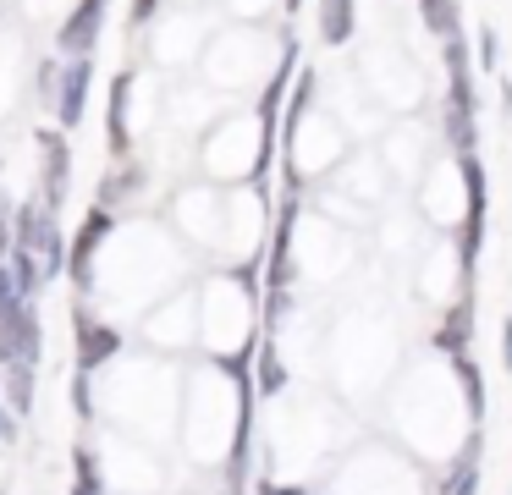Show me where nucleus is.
I'll return each instance as SVG.
<instances>
[{
	"instance_id": "nucleus-11",
	"label": "nucleus",
	"mask_w": 512,
	"mask_h": 495,
	"mask_svg": "<svg viewBox=\"0 0 512 495\" xmlns=\"http://www.w3.org/2000/svg\"><path fill=\"white\" fill-rule=\"evenodd\" d=\"M468 336H474V297H463V303H457L452 314H446V325H441V336H435V341H441V347L457 358Z\"/></svg>"
},
{
	"instance_id": "nucleus-1",
	"label": "nucleus",
	"mask_w": 512,
	"mask_h": 495,
	"mask_svg": "<svg viewBox=\"0 0 512 495\" xmlns=\"http://www.w3.org/2000/svg\"><path fill=\"white\" fill-rule=\"evenodd\" d=\"M12 248L34 253V264H39V275H45V281H56V275L67 270V237L56 231V209H45L39 198H34V204L17 209Z\"/></svg>"
},
{
	"instance_id": "nucleus-12",
	"label": "nucleus",
	"mask_w": 512,
	"mask_h": 495,
	"mask_svg": "<svg viewBox=\"0 0 512 495\" xmlns=\"http://www.w3.org/2000/svg\"><path fill=\"white\" fill-rule=\"evenodd\" d=\"M452 369H457V385H463V396H468V418H485V380H479V363L468 358V352H457L452 358Z\"/></svg>"
},
{
	"instance_id": "nucleus-15",
	"label": "nucleus",
	"mask_w": 512,
	"mask_h": 495,
	"mask_svg": "<svg viewBox=\"0 0 512 495\" xmlns=\"http://www.w3.org/2000/svg\"><path fill=\"white\" fill-rule=\"evenodd\" d=\"M127 88H133V77H116L111 83V143H116V154L127 149Z\"/></svg>"
},
{
	"instance_id": "nucleus-10",
	"label": "nucleus",
	"mask_w": 512,
	"mask_h": 495,
	"mask_svg": "<svg viewBox=\"0 0 512 495\" xmlns=\"http://www.w3.org/2000/svg\"><path fill=\"white\" fill-rule=\"evenodd\" d=\"M479 490V429L468 435V451L452 462V479H446V495H474Z\"/></svg>"
},
{
	"instance_id": "nucleus-18",
	"label": "nucleus",
	"mask_w": 512,
	"mask_h": 495,
	"mask_svg": "<svg viewBox=\"0 0 512 495\" xmlns=\"http://www.w3.org/2000/svg\"><path fill=\"white\" fill-rule=\"evenodd\" d=\"M6 391H12V413L23 418L34 407V369H6Z\"/></svg>"
},
{
	"instance_id": "nucleus-20",
	"label": "nucleus",
	"mask_w": 512,
	"mask_h": 495,
	"mask_svg": "<svg viewBox=\"0 0 512 495\" xmlns=\"http://www.w3.org/2000/svg\"><path fill=\"white\" fill-rule=\"evenodd\" d=\"M17 303H23V297H17V292H12V275L0 270V319L12 314V308H17Z\"/></svg>"
},
{
	"instance_id": "nucleus-19",
	"label": "nucleus",
	"mask_w": 512,
	"mask_h": 495,
	"mask_svg": "<svg viewBox=\"0 0 512 495\" xmlns=\"http://www.w3.org/2000/svg\"><path fill=\"white\" fill-rule=\"evenodd\" d=\"M479 66H485V72H496V66H501V39H496V28H479Z\"/></svg>"
},
{
	"instance_id": "nucleus-3",
	"label": "nucleus",
	"mask_w": 512,
	"mask_h": 495,
	"mask_svg": "<svg viewBox=\"0 0 512 495\" xmlns=\"http://www.w3.org/2000/svg\"><path fill=\"white\" fill-rule=\"evenodd\" d=\"M457 171H463V187H468V215L457 226V253L474 270L479 248H485V165H479V154H457Z\"/></svg>"
},
{
	"instance_id": "nucleus-21",
	"label": "nucleus",
	"mask_w": 512,
	"mask_h": 495,
	"mask_svg": "<svg viewBox=\"0 0 512 495\" xmlns=\"http://www.w3.org/2000/svg\"><path fill=\"white\" fill-rule=\"evenodd\" d=\"M12 440H17V418L0 407V446H12Z\"/></svg>"
},
{
	"instance_id": "nucleus-22",
	"label": "nucleus",
	"mask_w": 512,
	"mask_h": 495,
	"mask_svg": "<svg viewBox=\"0 0 512 495\" xmlns=\"http://www.w3.org/2000/svg\"><path fill=\"white\" fill-rule=\"evenodd\" d=\"M149 17H155V0H133V28H138V22H149Z\"/></svg>"
},
{
	"instance_id": "nucleus-4",
	"label": "nucleus",
	"mask_w": 512,
	"mask_h": 495,
	"mask_svg": "<svg viewBox=\"0 0 512 495\" xmlns=\"http://www.w3.org/2000/svg\"><path fill=\"white\" fill-rule=\"evenodd\" d=\"M105 237H111V209H89L78 237H72V253H67V270H72V281H78V292L94 286V253H100Z\"/></svg>"
},
{
	"instance_id": "nucleus-7",
	"label": "nucleus",
	"mask_w": 512,
	"mask_h": 495,
	"mask_svg": "<svg viewBox=\"0 0 512 495\" xmlns=\"http://www.w3.org/2000/svg\"><path fill=\"white\" fill-rule=\"evenodd\" d=\"M100 28H105V0H78V11L61 22L56 39H61V50H67V55H89L94 39H100Z\"/></svg>"
},
{
	"instance_id": "nucleus-5",
	"label": "nucleus",
	"mask_w": 512,
	"mask_h": 495,
	"mask_svg": "<svg viewBox=\"0 0 512 495\" xmlns=\"http://www.w3.org/2000/svg\"><path fill=\"white\" fill-rule=\"evenodd\" d=\"M89 55H78V61H67L61 66V83H56V99H50V105H56V121L61 127H78L83 121V105H89Z\"/></svg>"
},
{
	"instance_id": "nucleus-14",
	"label": "nucleus",
	"mask_w": 512,
	"mask_h": 495,
	"mask_svg": "<svg viewBox=\"0 0 512 495\" xmlns=\"http://www.w3.org/2000/svg\"><path fill=\"white\" fill-rule=\"evenodd\" d=\"M309 99H314V72H298V88H292V99H287V110H281V138H298V121H303V110H309Z\"/></svg>"
},
{
	"instance_id": "nucleus-8",
	"label": "nucleus",
	"mask_w": 512,
	"mask_h": 495,
	"mask_svg": "<svg viewBox=\"0 0 512 495\" xmlns=\"http://www.w3.org/2000/svg\"><path fill=\"white\" fill-rule=\"evenodd\" d=\"M122 347V336H116L111 325H94L89 314H78V369L89 374V369H100L111 352Z\"/></svg>"
},
{
	"instance_id": "nucleus-13",
	"label": "nucleus",
	"mask_w": 512,
	"mask_h": 495,
	"mask_svg": "<svg viewBox=\"0 0 512 495\" xmlns=\"http://www.w3.org/2000/svg\"><path fill=\"white\" fill-rule=\"evenodd\" d=\"M419 11H424V28H430L435 39H457V17H463L457 0H419Z\"/></svg>"
},
{
	"instance_id": "nucleus-24",
	"label": "nucleus",
	"mask_w": 512,
	"mask_h": 495,
	"mask_svg": "<svg viewBox=\"0 0 512 495\" xmlns=\"http://www.w3.org/2000/svg\"><path fill=\"white\" fill-rule=\"evenodd\" d=\"M298 6H303V0H287V11H298Z\"/></svg>"
},
{
	"instance_id": "nucleus-17",
	"label": "nucleus",
	"mask_w": 512,
	"mask_h": 495,
	"mask_svg": "<svg viewBox=\"0 0 512 495\" xmlns=\"http://www.w3.org/2000/svg\"><path fill=\"white\" fill-rule=\"evenodd\" d=\"M287 385V369H281V358H276V347L270 341H259V391H281Z\"/></svg>"
},
{
	"instance_id": "nucleus-23",
	"label": "nucleus",
	"mask_w": 512,
	"mask_h": 495,
	"mask_svg": "<svg viewBox=\"0 0 512 495\" xmlns=\"http://www.w3.org/2000/svg\"><path fill=\"white\" fill-rule=\"evenodd\" d=\"M501 363L512 369V319H507V330H501Z\"/></svg>"
},
{
	"instance_id": "nucleus-6",
	"label": "nucleus",
	"mask_w": 512,
	"mask_h": 495,
	"mask_svg": "<svg viewBox=\"0 0 512 495\" xmlns=\"http://www.w3.org/2000/svg\"><path fill=\"white\" fill-rule=\"evenodd\" d=\"M39 149H45V193H39V204H45V209H61V204H67V171H72L67 138L45 127V132H39Z\"/></svg>"
},
{
	"instance_id": "nucleus-2",
	"label": "nucleus",
	"mask_w": 512,
	"mask_h": 495,
	"mask_svg": "<svg viewBox=\"0 0 512 495\" xmlns=\"http://www.w3.org/2000/svg\"><path fill=\"white\" fill-rule=\"evenodd\" d=\"M39 314L34 303H17L12 314L0 319V369H39Z\"/></svg>"
},
{
	"instance_id": "nucleus-16",
	"label": "nucleus",
	"mask_w": 512,
	"mask_h": 495,
	"mask_svg": "<svg viewBox=\"0 0 512 495\" xmlns=\"http://www.w3.org/2000/svg\"><path fill=\"white\" fill-rule=\"evenodd\" d=\"M72 468H78V484H72V495H105V484H100V468H94V451L89 446H78L72 451Z\"/></svg>"
},
{
	"instance_id": "nucleus-9",
	"label": "nucleus",
	"mask_w": 512,
	"mask_h": 495,
	"mask_svg": "<svg viewBox=\"0 0 512 495\" xmlns=\"http://www.w3.org/2000/svg\"><path fill=\"white\" fill-rule=\"evenodd\" d=\"M320 39L325 44L353 39V0H320Z\"/></svg>"
}]
</instances>
